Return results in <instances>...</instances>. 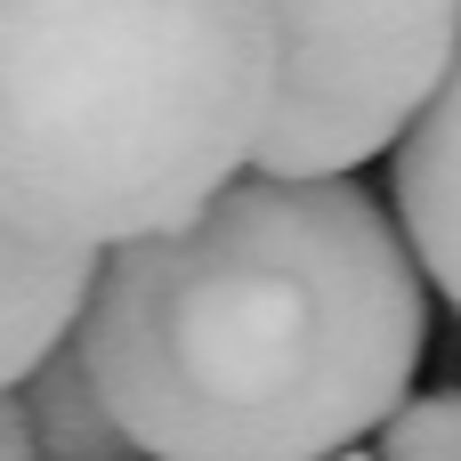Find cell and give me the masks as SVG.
<instances>
[{
	"label": "cell",
	"instance_id": "obj_6",
	"mask_svg": "<svg viewBox=\"0 0 461 461\" xmlns=\"http://www.w3.org/2000/svg\"><path fill=\"white\" fill-rule=\"evenodd\" d=\"M8 405L32 421V438H41V454H49V461H113V454H138L130 429H122L113 405H105V389H97L81 340L57 348L24 389H8Z\"/></svg>",
	"mask_w": 461,
	"mask_h": 461
},
{
	"label": "cell",
	"instance_id": "obj_8",
	"mask_svg": "<svg viewBox=\"0 0 461 461\" xmlns=\"http://www.w3.org/2000/svg\"><path fill=\"white\" fill-rule=\"evenodd\" d=\"M0 461H49L41 454V438H32V421L8 405V421H0Z\"/></svg>",
	"mask_w": 461,
	"mask_h": 461
},
{
	"label": "cell",
	"instance_id": "obj_10",
	"mask_svg": "<svg viewBox=\"0 0 461 461\" xmlns=\"http://www.w3.org/2000/svg\"><path fill=\"white\" fill-rule=\"evenodd\" d=\"M113 461H154V454H113ZM332 461H365V454H332Z\"/></svg>",
	"mask_w": 461,
	"mask_h": 461
},
{
	"label": "cell",
	"instance_id": "obj_5",
	"mask_svg": "<svg viewBox=\"0 0 461 461\" xmlns=\"http://www.w3.org/2000/svg\"><path fill=\"white\" fill-rule=\"evenodd\" d=\"M389 186H397V219L413 235L429 284L446 292V308L461 316V57L446 73V89L429 97V113L389 154Z\"/></svg>",
	"mask_w": 461,
	"mask_h": 461
},
{
	"label": "cell",
	"instance_id": "obj_9",
	"mask_svg": "<svg viewBox=\"0 0 461 461\" xmlns=\"http://www.w3.org/2000/svg\"><path fill=\"white\" fill-rule=\"evenodd\" d=\"M405 461H461V446H438V454H405Z\"/></svg>",
	"mask_w": 461,
	"mask_h": 461
},
{
	"label": "cell",
	"instance_id": "obj_1",
	"mask_svg": "<svg viewBox=\"0 0 461 461\" xmlns=\"http://www.w3.org/2000/svg\"><path fill=\"white\" fill-rule=\"evenodd\" d=\"M81 348L138 454L332 461L405 413L429 267L357 178L243 170L186 227L105 251Z\"/></svg>",
	"mask_w": 461,
	"mask_h": 461
},
{
	"label": "cell",
	"instance_id": "obj_3",
	"mask_svg": "<svg viewBox=\"0 0 461 461\" xmlns=\"http://www.w3.org/2000/svg\"><path fill=\"white\" fill-rule=\"evenodd\" d=\"M284 41L276 122L251 170L348 178L397 154L461 57V0H267Z\"/></svg>",
	"mask_w": 461,
	"mask_h": 461
},
{
	"label": "cell",
	"instance_id": "obj_7",
	"mask_svg": "<svg viewBox=\"0 0 461 461\" xmlns=\"http://www.w3.org/2000/svg\"><path fill=\"white\" fill-rule=\"evenodd\" d=\"M438 446H461V389H438V397H405V413L381 429V454H373V461L438 454Z\"/></svg>",
	"mask_w": 461,
	"mask_h": 461
},
{
	"label": "cell",
	"instance_id": "obj_4",
	"mask_svg": "<svg viewBox=\"0 0 461 461\" xmlns=\"http://www.w3.org/2000/svg\"><path fill=\"white\" fill-rule=\"evenodd\" d=\"M105 251L97 243H57V235H8V324H0V381L24 389L57 348L81 340L89 300H97Z\"/></svg>",
	"mask_w": 461,
	"mask_h": 461
},
{
	"label": "cell",
	"instance_id": "obj_2",
	"mask_svg": "<svg viewBox=\"0 0 461 461\" xmlns=\"http://www.w3.org/2000/svg\"><path fill=\"white\" fill-rule=\"evenodd\" d=\"M276 81L267 0H8V235L186 227L259 162Z\"/></svg>",
	"mask_w": 461,
	"mask_h": 461
}]
</instances>
